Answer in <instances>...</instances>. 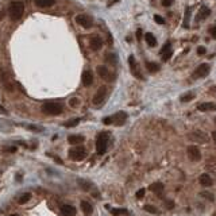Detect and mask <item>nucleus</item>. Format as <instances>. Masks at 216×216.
I'll list each match as a JSON object with an SVG mask.
<instances>
[{
  "label": "nucleus",
  "instance_id": "nucleus-1",
  "mask_svg": "<svg viewBox=\"0 0 216 216\" xmlns=\"http://www.w3.org/2000/svg\"><path fill=\"white\" fill-rule=\"evenodd\" d=\"M108 135L107 131H102L96 138V150H97V154L99 155H103L104 153L107 151V147H108Z\"/></svg>",
  "mask_w": 216,
  "mask_h": 216
},
{
  "label": "nucleus",
  "instance_id": "nucleus-2",
  "mask_svg": "<svg viewBox=\"0 0 216 216\" xmlns=\"http://www.w3.org/2000/svg\"><path fill=\"white\" fill-rule=\"evenodd\" d=\"M62 110H64V107H62V104L59 103H54V102H49V103H45L42 106V111L46 115H51V116H57L62 112Z\"/></svg>",
  "mask_w": 216,
  "mask_h": 216
},
{
  "label": "nucleus",
  "instance_id": "nucleus-3",
  "mask_svg": "<svg viewBox=\"0 0 216 216\" xmlns=\"http://www.w3.org/2000/svg\"><path fill=\"white\" fill-rule=\"evenodd\" d=\"M24 12V4L22 2H14L10 6V16L14 20H19L23 16Z\"/></svg>",
  "mask_w": 216,
  "mask_h": 216
},
{
  "label": "nucleus",
  "instance_id": "nucleus-4",
  "mask_svg": "<svg viewBox=\"0 0 216 216\" xmlns=\"http://www.w3.org/2000/svg\"><path fill=\"white\" fill-rule=\"evenodd\" d=\"M69 157H70V159H73V161H83V159L87 157V150H85L83 146H80V145L73 146L69 150Z\"/></svg>",
  "mask_w": 216,
  "mask_h": 216
},
{
  "label": "nucleus",
  "instance_id": "nucleus-5",
  "mask_svg": "<svg viewBox=\"0 0 216 216\" xmlns=\"http://www.w3.org/2000/svg\"><path fill=\"white\" fill-rule=\"evenodd\" d=\"M74 20H76V23L77 24H80L81 27H84V28H91L92 26H93V23H92V20H91V18L87 16V15H84V14H80V15H77L76 18H74Z\"/></svg>",
  "mask_w": 216,
  "mask_h": 216
},
{
  "label": "nucleus",
  "instance_id": "nucleus-6",
  "mask_svg": "<svg viewBox=\"0 0 216 216\" xmlns=\"http://www.w3.org/2000/svg\"><path fill=\"white\" fill-rule=\"evenodd\" d=\"M106 96H107V88L106 87H100L99 91L96 92V95L93 96V104H95V106H100V104H103V102L106 100Z\"/></svg>",
  "mask_w": 216,
  "mask_h": 216
},
{
  "label": "nucleus",
  "instance_id": "nucleus-7",
  "mask_svg": "<svg viewBox=\"0 0 216 216\" xmlns=\"http://www.w3.org/2000/svg\"><path fill=\"white\" fill-rule=\"evenodd\" d=\"M188 157L192 159V161H199L200 158H201V153H200V150L197 149V146H188Z\"/></svg>",
  "mask_w": 216,
  "mask_h": 216
},
{
  "label": "nucleus",
  "instance_id": "nucleus-8",
  "mask_svg": "<svg viewBox=\"0 0 216 216\" xmlns=\"http://www.w3.org/2000/svg\"><path fill=\"white\" fill-rule=\"evenodd\" d=\"M89 46H91V49L93 50V51H97L102 49V46H103V41L100 39V37L97 35H93L91 38V41H89Z\"/></svg>",
  "mask_w": 216,
  "mask_h": 216
},
{
  "label": "nucleus",
  "instance_id": "nucleus-9",
  "mask_svg": "<svg viewBox=\"0 0 216 216\" xmlns=\"http://www.w3.org/2000/svg\"><path fill=\"white\" fill-rule=\"evenodd\" d=\"M112 120H114V124H116V126H122V124H124L126 120H127V114L126 112H118V114H115L114 116H112Z\"/></svg>",
  "mask_w": 216,
  "mask_h": 216
},
{
  "label": "nucleus",
  "instance_id": "nucleus-10",
  "mask_svg": "<svg viewBox=\"0 0 216 216\" xmlns=\"http://www.w3.org/2000/svg\"><path fill=\"white\" fill-rule=\"evenodd\" d=\"M208 72H210V65L208 64H201L195 70V76L196 77H204V76H207Z\"/></svg>",
  "mask_w": 216,
  "mask_h": 216
},
{
  "label": "nucleus",
  "instance_id": "nucleus-11",
  "mask_svg": "<svg viewBox=\"0 0 216 216\" xmlns=\"http://www.w3.org/2000/svg\"><path fill=\"white\" fill-rule=\"evenodd\" d=\"M199 182L203 185V187H211V185L214 184V180H212V177L210 176V174L203 173L201 176L199 177Z\"/></svg>",
  "mask_w": 216,
  "mask_h": 216
},
{
  "label": "nucleus",
  "instance_id": "nucleus-12",
  "mask_svg": "<svg viewBox=\"0 0 216 216\" xmlns=\"http://www.w3.org/2000/svg\"><path fill=\"white\" fill-rule=\"evenodd\" d=\"M76 208L73 205H69V204H65V205L61 207V214L64 216H74L76 215Z\"/></svg>",
  "mask_w": 216,
  "mask_h": 216
},
{
  "label": "nucleus",
  "instance_id": "nucleus-13",
  "mask_svg": "<svg viewBox=\"0 0 216 216\" xmlns=\"http://www.w3.org/2000/svg\"><path fill=\"white\" fill-rule=\"evenodd\" d=\"M197 110L201 112H207V111H216V104L215 103H201L197 106Z\"/></svg>",
  "mask_w": 216,
  "mask_h": 216
},
{
  "label": "nucleus",
  "instance_id": "nucleus-14",
  "mask_svg": "<svg viewBox=\"0 0 216 216\" xmlns=\"http://www.w3.org/2000/svg\"><path fill=\"white\" fill-rule=\"evenodd\" d=\"M128 62H130V66H131V72L134 76H136L139 80H142V76H140V73L138 72V68H136V62H135V58H134V55H130L128 57Z\"/></svg>",
  "mask_w": 216,
  "mask_h": 216
},
{
  "label": "nucleus",
  "instance_id": "nucleus-15",
  "mask_svg": "<svg viewBox=\"0 0 216 216\" xmlns=\"http://www.w3.org/2000/svg\"><path fill=\"white\" fill-rule=\"evenodd\" d=\"M92 83H93V76L89 70H85L83 73V84L85 87H89V85H92Z\"/></svg>",
  "mask_w": 216,
  "mask_h": 216
},
{
  "label": "nucleus",
  "instance_id": "nucleus-16",
  "mask_svg": "<svg viewBox=\"0 0 216 216\" xmlns=\"http://www.w3.org/2000/svg\"><path fill=\"white\" fill-rule=\"evenodd\" d=\"M37 6L41 7V8H49V7H53L55 0H35Z\"/></svg>",
  "mask_w": 216,
  "mask_h": 216
},
{
  "label": "nucleus",
  "instance_id": "nucleus-17",
  "mask_svg": "<svg viewBox=\"0 0 216 216\" xmlns=\"http://www.w3.org/2000/svg\"><path fill=\"white\" fill-rule=\"evenodd\" d=\"M68 142L72 143V145H79V143H83L84 142V136L83 135H69L68 136Z\"/></svg>",
  "mask_w": 216,
  "mask_h": 216
},
{
  "label": "nucleus",
  "instance_id": "nucleus-18",
  "mask_svg": "<svg viewBox=\"0 0 216 216\" xmlns=\"http://www.w3.org/2000/svg\"><path fill=\"white\" fill-rule=\"evenodd\" d=\"M145 41H146V43L150 47H154L155 45H157V39L154 38V35H153L151 32H146V34H145Z\"/></svg>",
  "mask_w": 216,
  "mask_h": 216
},
{
  "label": "nucleus",
  "instance_id": "nucleus-19",
  "mask_svg": "<svg viewBox=\"0 0 216 216\" xmlns=\"http://www.w3.org/2000/svg\"><path fill=\"white\" fill-rule=\"evenodd\" d=\"M150 191L157 193V195H161L163 192V184H161V182H154V184L150 185Z\"/></svg>",
  "mask_w": 216,
  "mask_h": 216
},
{
  "label": "nucleus",
  "instance_id": "nucleus-20",
  "mask_svg": "<svg viewBox=\"0 0 216 216\" xmlns=\"http://www.w3.org/2000/svg\"><path fill=\"white\" fill-rule=\"evenodd\" d=\"M211 14V10L208 7H201V10L199 11V15H197V19L201 20V19H205L207 16H210Z\"/></svg>",
  "mask_w": 216,
  "mask_h": 216
},
{
  "label": "nucleus",
  "instance_id": "nucleus-21",
  "mask_svg": "<svg viewBox=\"0 0 216 216\" xmlns=\"http://www.w3.org/2000/svg\"><path fill=\"white\" fill-rule=\"evenodd\" d=\"M81 210H83L85 215H91L93 212V208H92V205L88 201H81Z\"/></svg>",
  "mask_w": 216,
  "mask_h": 216
},
{
  "label": "nucleus",
  "instance_id": "nucleus-22",
  "mask_svg": "<svg viewBox=\"0 0 216 216\" xmlns=\"http://www.w3.org/2000/svg\"><path fill=\"white\" fill-rule=\"evenodd\" d=\"M191 138H192V139H195V140H197V142H205V140H207L205 135H204L201 131H195V134H192Z\"/></svg>",
  "mask_w": 216,
  "mask_h": 216
},
{
  "label": "nucleus",
  "instance_id": "nucleus-23",
  "mask_svg": "<svg viewBox=\"0 0 216 216\" xmlns=\"http://www.w3.org/2000/svg\"><path fill=\"white\" fill-rule=\"evenodd\" d=\"M97 74L100 77H103V79H108V76H110V73H108V69L106 68V66H97Z\"/></svg>",
  "mask_w": 216,
  "mask_h": 216
},
{
  "label": "nucleus",
  "instance_id": "nucleus-24",
  "mask_svg": "<svg viewBox=\"0 0 216 216\" xmlns=\"http://www.w3.org/2000/svg\"><path fill=\"white\" fill-rule=\"evenodd\" d=\"M111 214L114 216L118 215H128V211L124 210V208H111Z\"/></svg>",
  "mask_w": 216,
  "mask_h": 216
},
{
  "label": "nucleus",
  "instance_id": "nucleus-25",
  "mask_svg": "<svg viewBox=\"0 0 216 216\" xmlns=\"http://www.w3.org/2000/svg\"><path fill=\"white\" fill-rule=\"evenodd\" d=\"M146 68H147V70L150 73H154V72H158V70H159V65L158 64H154V62H147Z\"/></svg>",
  "mask_w": 216,
  "mask_h": 216
},
{
  "label": "nucleus",
  "instance_id": "nucleus-26",
  "mask_svg": "<svg viewBox=\"0 0 216 216\" xmlns=\"http://www.w3.org/2000/svg\"><path fill=\"white\" fill-rule=\"evenodd\" d=\"M106 61L107 62H111L112 65H115L118 62V57H116V54H114V53H108L106 55Z\"/></svg>",
  "mask_w": 216,
  "mask_h": 216
},
{
  "label": "nucleus",
  "instance_id": "nucleus-27",
  "mask_svg": "<svg viewBox=\"0 0 216 216\" xmlns=\"http://www.w3.org/2000/svg\"><path fill=\"white\" fill-rule=\"evenodd\" d=\"M195 99V93H192V92H188V93L182 95L181 96V102L185 103V102H191V100Z\"/></svg>",
  "mask_w": 216,
  "mask_h": 216
},
{
  "label": "nucleus",
  "instance_id": "nucleus-28",
  "mask_svg": "<svg viewBox=\"0 0 216 216\" xmlns=\"http://www.w3.org/2000/svg\"><path fill=\"white\" fill-rule=\"evenodd\" d=\"M30 199H31V195H30V193H23V195H22V196L19 197L18 203H19V204H26Z\"/></svg>",
  "mask_w": 216,
  "mask_h": 216
},
{
  "label": "nucleus",
  "instance_id": "nucleus-29",
  "mask_svg": "<svg viewBox=\"0 0 216 216\" xmlns=\"http://www.w3.org/2000/svg\"><path fill=\"white\" fill-rule=\"evenodd\" d=\"M80 123V119H72V120H69V122H66L65 123V127H68V128H70V127H74V126H77Z\"/></svg>",
  "mask_w": 216,
  "mask_h": 216
},
{
  "label": "nucleus",
  "instance_id": "nucleus-30",
  "mask_svg": "<svg viewBox=\"0 0 216 216\" xmlns=\"http://www.w3.org/2000/svg\"><path fill=\"white\" fill-rule=\"evenodd\" d=\"M77 182H79V184L81 185V188H83L84 191H89V189H91V182L84 181V180H79Z\"/></svg>",
  "mask_w": 216,
  "mask_h": 216
},
{
  "label": "nucleus",
  "instance_id": "nucleus-31",
  "mask_svg": "<svg viewBox=\"0 0 216 216\" xmlns=\"http://www.w3.org/2000/svg\"><path fill=\"white\" fill-rule=\"evenodd\" d=\"M143 210L147 211V212H150V214H158V210H157V208H155L154 205H149V204L143 207Z\"/></svg>",
  "mask_w": 216,
  "mask_h": 216
},
{
  "label": "nucleus",
  "instance_id": "nucleus-32",
  "mask_svg": "<svg viewBox=\"0 0 216 216\" xmlns=\"http://www.w3.org/2000/svg\"><path fill=\"white\" fill-rule=\"evenodd\" d=\"M69 106H70V107H73V108L79 107V106H80V100L77 99V97H72V99L69 100Z\"/></svg>",
  "mask_w": 216,
  "mask_h": 216
},
{
  "label": "nucleus",
  "instance_id": "nucleus-33",
  "mask_svg": "<svg viewBox=\"0 0 216 216\" xmlns=\"http://www.w3.org/2000/svg\"><path fill=\"white\" fill-rule=\"evenodd\" d=\"M201 196H204L207 200H210V201H215V196L210 192H201Z\"/></svg>",
  "mask_w": 216,
  "mask_h": 216
},
{
  "label": "nucleus",
  "instance_id": "nucleus-34",
  "mask_svg": "<svg viewBox=\"0 0 216 216\" xmlns=\"http://www.w3.org/2000/svg\"><path fill=\"white\" fill-rule=\"evenodd\" d=\"M172 54H173L172 50H169V51H166V53H163V55H162V61H169L170 57H172Z\"/></svg>",
  "mask_w": 216,
  "mask_h": 216
},
{
  "label": "nucleus",
  "instance_id": "nucleus-35",
  "mask_svg": "<svg viewBox=\"0 0 216 216\" xmlns=\"http://www.w3.org/2000/svg\"><path fill=\"white\" fill-rule=\"evenodd\" d=\"M154 20L157 22L158 24H163V23H165V19H163L162 16H159V15H154Z\"/></svg>",
  "mask_w": 216,
  "mask_h": 216
},
{
  "label": "nucleus",
  "instance_id": "nucleus-36",
  "mask_svg": "<svg viewBox=\"0 0 216 216\" xmlns=\"http://www.w3.org/2000/svg\"><path fill=\"white\" fill-rule=\"evenodd\" d=\"M205 53H207V49L204 46H199V47H197V54H199V55H204Z\"/></svg>",
  "mask_w": 216,
  "mask_h": 216
},
{
  "label": "nucleus",
  "instance_id": "nucleus-37",
  "mask_svg": "<svg viewBox=\"0 0 216 216\" xmlns=\"http://www.w3.org/2000/svg\"><path fill=\"white\" fill-rule=\"evenodd\" d=\"M136 199H142V197L145 196V189H139V191L136 192Z\"/></svg>",
  "mask_w": 216,
  "mask_h": 216
},
{
  "label": "nucleus",
  "instance_id": "nucleus-38",
  "mask_svg": "<svg viewBox=\"0 0 216 216\" xmlns=\"http://www.w3.org/2000/svg\"><path fill=\"white\" fill-rule=\"evenodd\" d=\"M170 50V43H166L165 46L162 47V50H161V54H163V53H166V51H169Z\"/></svg>",
  "mask_w": 216,
  "mask_h": 216
},
{
  "label": "nucleus",
  "instance_id": "nucleus-39",
  "mask_svg": "<svg viewBox=\"0 0 216 216\" xmlns=\"http://www.w3.org/2000/svg\"><path fill=\"white\" fill-rule=\"evenodd\" d=\"M103 122H104V124H112V123H114L112 118H104Z\"/></svg>",
  "mask_w": 216,
  "mask_h": 216
},
{
  "label": "nucleus",
  "instance_id": "nucleus-40",
  "mask_svg": "<svg viewBox=\"0 0 216 216\" xmlns=\"http://www.w3.org/2000/svg\"><path fill=\"white\" fill-rule=\"evenodd\" d=\"M172 3H173V0H162V6H165V7H170Z\"/></svg>",
  "mask_w": 216,
  "mask_h": 216
},
{
  "label": "nucleus",
  "instance_id": "nucleus-41",
  "mask_svg": "<svg viewBox=\"0 0 216 216\" xmlns=\"http://www.w3.org/2000/svg\"><path fill=\"white\" fill-rule=\"evenodd\" d=\"M210 32H211L212 38H216V26H214V27L210 28Z\"/></svg>",
  "mask_w": 216,
  "mask_h": 216
},
{
  "label": "nucleus",
  "instance_id": "nucleus-42",
  "mask_svg": "<svg viewBox=\"0 0 216 216\" xmlns=\"http://www.w3.org/2000/svg\"><path fill=\"white\" fill-rule=\"evenodd\" d=\"M166 205H167V210H172L174 207V204H173V201H166Z\"/></svg>",
  "mask_w": 216,
  "mask_h": 216
},
{
  "label": "nucleus",
  "instance_id": "nucleus-43",
  "mask_svg": "<svg viewBox=\"0 0 216 216\" xmlns=\"http://www.w3.org/2000/svg\"><path fill=\"white\" fill-rule=\"evenodd\" d=\"M136 38H138V41L142 39V31H140V30H138V31H136Z\"/></svg>",
  "mask_w": 216,
  "mask_h": 216
},
{
  "label": "nucleus",
  "instance_id": "nucleus-44",
  "mask_svg": "<svg viewBox=\"0 0 216 216\" xmlns=\"http://www.w3.org/2000/svg\"><path fill=\"white\" fill-rule=\"evenodd\" d=\"M0 112H2V114H7V111L4 110V108H3L2 106H0Z\"/></svg>",
  "mask_w": 216,
  "mask_h": 216
},
{
  "label": "nucleus",
  "instance_id": "nucleus-45",
  "mask_svg": "<svg viewBox=\"0 0 216 216\" xmlns=\"http://www.w3.org/2000/svg\"><path fill=\"white\" fill-rule=\"evenodd\" d=\"M212 139H214L215 142H216V131H214V132H212Z\"/></svg>",
  "mask_w": 216,
  "mask_h": 216
},
{
  "label": "nucleus",
  "instance_id": "nucleus-46",
  "mask_svg": "<svg viewBox=\"0 0 216 216\" xmlns=\"http://www.w3.org/2000/svg\"><path fill=\"white\" fill-rule=\"evenodd\" d=\"M7 151H15V147H8V149H7Z\"/></svg>",
  "mask_w": 216,
  "mask_h": 216
},
{
  "label": "nucleus",
  "instance_id": "nucleus-47",
  "mask_svg": "<svg viewBox=\"0 0 216 216\" xmlns=\"http://www.w3.org/2000/svg\"><path fill=\"white\" fill-rule=\"evenodd\" d=\"M11 216H18V215H11Z\"/></svg>",
  "mask_w": 216,
  "mask_h": 216
}]
</instances>
